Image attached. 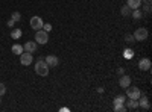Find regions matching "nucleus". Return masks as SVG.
<instances>
[{"label": "nucleus", "instance_id": "obj_8", "mask_svg": "<svg viewBox=\"0 0 152 112\" xmlns=\"http://www.w3.org/2000/svg\"><path fill=\"white\" fill-rule=\"evenodd\" d=\"M138 68H140L142 71H149L151 70V59L149 58L140 59V62H138Z\"/></svg>", "mask_w": 152, "mask_h": 112}, {"label": "nucleus", "instance_id": "obj_19", "mask_svg": "<svg viewBox=\"0 0 152 112\" xmlns=\"http://www.w3.org/2000/svg\"><path fill=\"white\" fill-rule=\"evenodd\" d=\"M123 58L125 59H132L134 58V52L131 50V48H126V50L123 52Z\"/></svg>", "mask_w": 152, "mask_h": 112}, {"label": "nucleus", "instance_id": "obj_21", "mask_svg": "<svg viewBox=\"0 0 152 112\" xmlns=\"http://www.w3.org/2000/svg\"><path fill=\"white\" fill-rule=\"evenodd\" d=\"M11 18L14 20L15 23H17V21H20V20H21V14L15 11V12H12V14H11Z\"/></svg>", "mask_w": 152, "mask_h": 112}, {"label": "nucleus", "instance_id": "obj_7", "mask_svg": "<svg viewBox=\"0 0 152 112\" xmlns=\"http://www.w3.org/2000/svg\"><path fill=\"white\" fill-rule=\"evenodd\" d=\"M138 108H143L145 111H148V109H151V103H149V98L146 97V95H140L138 97Z\"/></svg>", "mask_w": 152, "mask_h": 112}, {"label": "nucleus", "instance_id": "obj_23", "mask_svg": "<svg viewBox=\"0 0 152 112\" xmlns=\"http://www.w3.org/2000/svg\"><path fill=\"white\" fill-rule=\"evenodd\" d=\"M43 27H44V30L49 33L50 30H52V24H50V23H46V24H43Z\"/></svg>", "mask_w": 152, "mask_h": 112}, {"label": "nucleus", "instance_id": "obj_15", "mask_svg": "<svg viewBox=\"0 0 152 112\" xmlns=\"http://www.w3.org/2000/svg\"><path fill=\"white\" fill-rule=\"evenodd\" d=\"M21 29H12V32H11V38L12 40H18V38H21Z\"/></svg>", "mask_w": 152, "mask_h": 112}, {"label": "nucleus", "instance_id": "obj_2", "mask_svg": "<svg viewBox=\"0 0 152 112\" xmlns=\"http://www.w3.org/2000/svg\"><path fill=\"white\" fill-rule=\"evenodd\" d=\"M126 90V97L128 98H132V100H138V97L142 95V92H140V90L137 88V86H128V88H125Z\"/></svg>", "mask_w": 152, "mask_h": 112}, {"label": "nucleus", "instance_id": "obj_18", "mask_svg": "<svg viewBox=\"0 0 152 112\" xmlns=\"http://www.w3.org/2000/svg\"><path fill=\"white\" fill-rule=\"evenodd\" d=\"M125 43H128V44H134V43H137V41H135V38H134V35L126 33V35H125Z\"/></svg>", "mask_w": 152, "mask_h": 112}, {"label": "nucleus", "instance_id": "obj_11", "mask_svg": "<svg viewBox=\"0 0 152 112\" xmlns=\"http://www.w3.org/2000/svg\"><path fill=\"white\" fill-rule=\"evenodd\" d=\"M119 85L122 86V88H128V86L131 85V77H129V76H125V74H122V76L119 77Z\"/></svg>", "mask_w": 152, "mask_h": 112}, {"label": "nucleus", "instance_id": "obj_20", "mask_svg": "<svg viewBox=\"0 0 152 112\" xmlns=\"http://www.w3.org/2000/svg\"><path fill=\"white\" fill-rule=\"evenodd\" d=\"M125 100H126V97H125V95H119V97L114 98V105H123Z\"/></svg>", "mask_w": 152, "mask_h": 112}, {"label": "nucleus", "instance_id": "obj_24", "mask_svg": "<svg viewBox=\"0 0 152 112\" xmlns=\"http://www.w3.org/2000/svg\"><path fill=\"white\" fill-rule=\"evenodd\" d=\"M5 92H6V86H5V83H0V97H2Z\"/></svg>", "mask_w": 152, "mask_h": 112}, {"label": "nucleus", "instance_id": "obj_28", "mask_svg": "<svg viewBox=\"0 0 152 112\" xmlns=\"http://www.w3.org/2000/svg\"><path fill=\"white\" fill-rule=\"evenodd\" d=\"M143 3H145V5H151L152 0H143Z\"/></svg>", "mask_w": 152, "mask_h": 112}, {"label": "nucleus", "instance_id": "obj_4", "mask_svg": "<svg viewBox=\"0 0 152 112\" xmlns=\"http://www.w3.org/2000/svg\"><path fill=\"white\" fill-rule=\"evenodd\" d=\"M35 41H37V44H46L47 41H49V35H47V32L46 30H37V33H35Z\"/></svg>", "mask_w": 152, "mask_h": 112}, {"label": "nucleus", "instance_id": "obj_6", "mask_svg": "<svg viewBox=\"0 0 152 112\" xmlns=\"http://www.w3.org/2000/svg\"><path fill=\"white\" fill-rule=\"evenodd\" d=\"M43 20H41V17H38V15H35V17H32L31 18V27L32 29H35V30H40V29H43Z\"/></svg>", "mask_w": 152, "mask_h": 112}, {"label": "nucleus", "instance_id": "obj_17", "mask_svg": "<svg viewBox=\"0 0 152 112\" xmlns=\"http://www.w3.org/2000/svg\"><path fill=\"white\" fill-rule=\"evenodd\" d=\"M132 17H134L135 20H140V18L143 17V12L140 11V8H138V9H132Z\"/></svg>", "mask_w": 152, "mask_h": 112}, {"label": "nucleus", "instance_id": "obj_1", "mask_svg": "<svg viewBox=\"0 0 152 112\" xmlns=\"http://www.w3.org/2000/svg\"><path fill=\"white\" fill-rule=\"evenodd\" d=\"M49 65L46 64V61L43 59V58H40L37 61V64H35V73L38 74V76H43V77H46L47 74H49Z\"/></svg>", "mask_w": 152, "mask_h": 112}, {"label": "nucleus", "instance_id": "obj_3", "mask_svg": "<svg viewBox=\"0 0 152 112\" xmlns=\"http://www.w3.org/2000/svg\"><path fill=\"white\" fill-rule=\"evenodd\" d=\"M148 35H149V32L146 27H138L134 32V38H135V41H145L148 38Z\"/></svg>", "mask_w": 152, "mask_h": 112}, {"label": "nucleus", "instance_id": "obj_25", "mask_svg": "<svg viewBox=\"0 0 152 112\" xmlns=\"http://www.w3.org/2000/svg\"><path fill=\"white\" fill-rule=\"evenodd\" d=\"M143 9H145V12H146V14H148V15L151 14V11H152V8H151V5H145V6H143Z\"/></svg>", "mask_w": 152, "mask_h": 112}, {"label": "nucleus", "instance_id": "obj_9", "mask_svg": "<svg viewBox=\"0 0 152 112\" xmlns=\"http://www.w3.org/2000/svg\"><path fill=\"white\" fill-rule=\"evenodd\" d=\"M37 47H38L37 41H28L26 44L23 46L24 52H29V53H34V52H37Z\"/></svg>", "mask_w": 152, "mask_h": 112}, {"label": "nucleus", "instance_id": "obj_26", "mask_svg": "<svg viewBox=\"0 0 152 112\" xmlns=\"http://www.w3.org/2000/svg\"><path fill=\"white\" fill-rule=\"evenodd\" d=\"M14 24H15V21L12 20V18H9V20H8V27H14Z\"/></svg>", "mask_w": 152, "mask_h": 112}, {"label": "nucleus", "instance_id": "obj_22", "mask_svg": "<svg viewBox=\"0 0 152 112\" xmlns=\"http://www.w3.org/2000/svg\"><path fill=\"white\" fill-rule=\"evenodd\" d=\"M114 111L116 112H125V111H128V108L123 106V105H114Z\"/></svg>", "mask_w": 152, "mask_h": 112}, {"label": "nucleus", "instance_id": "obj_12", "mask_svg": "<svg viewBox=\"0 0 152 112\" xmlns=\"http://www.w3.org/2000/svg\"><path fill=\"white\" fill-rule=\"evenodd\" d=\"M126 5L131 9H138L142 6V0H126Z\"/></svg>", "mask_w": 152, "mask_h": 112}, {"label": "nucleus", "instance_id": "obj_30", "mask_svg": "<svg viewBox=\"0 0 152 112\" xmlns=\"http://www.w3.org/2000/svg\"><path fill=\"white\" fill-rule=\"evenodd\" d=\"M0 103H2V98H0Z\"/></svg>", "mask_w": 152, "mask_h": 112}, {"label": "nucleus", "instance_id": "obj_10", "mask_svg": "<svg viewBox=\"0 0 152 112\" xmlns=\"http://www.w3.org/2000/svg\"><path fill=\"white\" fill-rule=\"evenodd\" d=\"M46 64H47L49 67H58L59 59H58L55 55H49V56H46Z\"/></svg>", "mask_w": 152, "mask_h": 112}, {"label": "nucleus", "instance_id": "obj_27", "mask_svg": "<svg viewBox=\"0 0 152 112\" xmlns=\"http://www.w3.org/2000/svg\"><path fill=\"white\" fill-rule=\"evenodd\" d=\"M117 74H119V76L125 74V68H123V67H119V68H117Z\"/></svg>", "mask_w": 152, "mask_h": 112}, {"label": "nucleus", "instance_id": "obj_13", "mask_svg": "<svg viewBox=\"0 0 152 112\" xmlns=\"http://www.w3.org/2000/svg\"><path fill=\"white\" fill-rule=\"evenodd\" d=\"M131 11H132V9H131L128 5H123L122 9H120V14H122L123 17H129V15H131Z\"/></svg>", "mask_w": 152, "mask_h": 112}, {"label": "nucleus", "instance_id": "obj_14", "mask_svg": "<svg viewBox=\"0 0 152 112\" xmlns=\"http://www.w3.org/2000/svg\"><path fill=\"white\" fill-rule=\"evenodd\" d=\"M24 52V48H23V46H20V44H14L12 46V53H15V55H21Z\"/></svg>", "mask_w": 152, "mask_h": 112}, {"label": "nucleus", "instance_id": "obj_29", "mask_svg": "<svg viewBox=\"0 0 152 112\" xmlns=\"http://www.w3.org/2000/svg\"><path fill=\"white\" fill-rule=\"evenodd\" d=\"M97 92H99V94H102V92H104V88H102V86H100V88H97Z\"/></svg>", "mask_w": 152, "mask_h": 112}, {"label": "nucleus", "instance_id": "obj_5", "mask_svg": "<svg viewBox=\"0 0 152 112\" xmlns=\"http://www.w3.org/2000/svg\"><path fill=\"white\" fill-rule=\"evenodd\" d=\"M32 61H34V56H32V53H29V52L20 55V64L24 65V67L31 65V64H32Z\"/></svg>", "mask_w": 152, "mask_h": 112}, {"label": "nucleus", "instance_id": "obj_16", "mask_svg": "<svg viewBox=\"0 0 152 112\" xmlns=\"http://www.w3.org/2000/svg\"><path fill=\"white\" fill-rule=\"evenodd\" d=\"M126 108H128V109H137V108H138V102L129 98V100L126 102Z\"/></svg>", "mask_w": 152, "mask_h": 112}]
</instances>
